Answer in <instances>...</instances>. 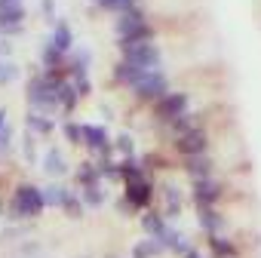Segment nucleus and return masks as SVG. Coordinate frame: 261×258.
I'll return each instance as SVG.
<instances>
[{
  "label": "nucleus",
  "mask_w": 261,
  "mask_h": 258,
  "mask_svg": "<svg viewBox=\"0 0 261 258\" xmlns=\"http://www.w3.org/2000/svg\"><path fill=\"white\" fill-rule=\"evenodd\" d=\"M22 206H25L28 212H34V209L40 206V197H37V191H22Z\"/></svg>",
  "instance_id": "1"
}]
</instances>
